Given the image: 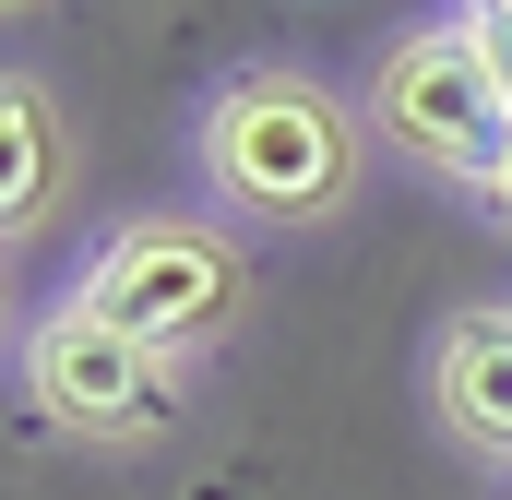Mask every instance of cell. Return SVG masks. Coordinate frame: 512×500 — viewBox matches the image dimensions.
<instances>
[{
	"mask_svg": "<svg viewBox=\"0 0 512 500\" xmlns=\"http://www.w3.org/2000/svg\"><path fill=\"white\" fill-rule=\"evenodd\" d=\"M501 12H512V0H501Z\"/></svg>",
	"mask_w": 512,
	"mask_h": 500,
	"instance_id": "obj_10",
	"label": "cell"
},
{
	"mask_svg": "<svg viewBox=\"0 0 512 500\" xmlns=\"http://www.w3.org/2000/svg\"><path fill=\"white\" fill-rule=\"evenodd\" d=\"M60 310L120 322V334H143V346L191 358V346H215V334L251 310V262H239L227 227H203V215H131L120 239L72 274Z\"/></svg>",
	"mask_w": 512,
	"mask_h": 500,
	"instance_id": "obj_2",
	"label": "cell"
},
{
	"mask_svg": "<svg viewBox=\"0 0 512 500\" xmlns=\"http://www.w3.org/2000/svg\"><path fill=\"white\" fill-rule=\"evenodd\" d=\"M370 131L393 155H417L429 179H465V191H501V167H512V96L489 84V60H477L465 24H417V36L382 48Z\"/></svg>",
	"mask_w": 512,
	"mask_h": 500,
	"instance_id": "obj_3",
	"label": "cell"
},
{
	"mask_svg": "<svg viewBox=\"0 0 512 500\" xmlns=\"http://www.w3.org/2000/svg\"><path fill=\"white\" fill-rule=\"evenodd\" d=\"M358 120H370V108H346L322 72L262 60L239 84H215V108H203V179H215V203H239V215L322 227V215H346V191H358Z\"/></svg>",
	"mask_w": 512,
	"mask_h": 500,
	"instance_id": "obj_1",
	"label": "cell"
},
{
	"mask_svg": "<svg viewBox=\"0 0 512 500\" xmlns=\"http://www.w3.org/2000/svg\"><path fill=\"white\" fill-rule=\"evenodd\" d=\"M453 24L477 36V60H489V84H501V96H512V12H501V0H465Z\"/></svg>",
	"mask_w": 512,
	"mask_h": 500,
	"instance_id": "obj_7",
	"label": "cell"
},
{
	"mask_svg": "<svg viewBox=\"0 0 512 500\" xmlns=\"http://www.w3.org/2000/svg\"><path fill=\"white\" fill-rule=\"evenodd\" d=\"M12 12H36V0H12Z\"/></svg>",
	"mask_w": 512,
	"mask_h": 500,
	"instance_id": "obj_9",
	"label": "cell"
},
{
	"mask_svg": "<svg viewBox=\"0 0 512 500\" xmlns=\"http://www.w3.org/2000/svg\"><path fill=\"white\" fill-rule=\"evenodd\" d=\"M489 215H501V227H512V167H501V191H489Z\"/></svg>",
	"mask_w": 512,
	"mask_h": 500,
	"instance_id": "obj_8",
	"label": "cell"
},
{
	"mask_svg": "<svg viewBox=\"0 0 512 500\" xmlns=\"http://www.w3.org/2000/svg\"><path fill=\"white\" fill-rule=\"evenodd\" d=\"M24 393H36V417L60 429V441H167L179 429V405H191V358H167V346H143L120 322H84V310H48L36 334H24Z\"/></svg>",
	"mask_w": 512,
	"mask_h": 500,
	"instance_id": "obj_4",
	"label": "cell"
},
{
	"mask_svg": "<svg viewBox=\"0 0 512 500\" xmlns=\"http://www.w3.org/2000/svg\"><path fill=\"white\" fill-rule=\"evenodd\" d=\"M429 405L465 453L512 465V322L501 310H453L441 346H429Z\"/></svg>",
	"mask_w": 512,
	"mask_h": 500,
	"instance_id": "obj_5",
	"label": "cell"
},
{
	"mask_svg": "<svg viewBox=\"0 0 512 500\" xmlns=\"http://www.w3.org/2000/svg\"><path fill=\"white\" fill-rule=\"evenodd\" d=\"M60 191H72L60 108H48V84H36V72H12V84H0V227H12V239H24V227H48V215H60Z\"/></svg>",
	"mask_w": 512,
	"mask_h": 500,
	"instance_id": "obj_6",
	"label": "cell"
}]
</instances>
